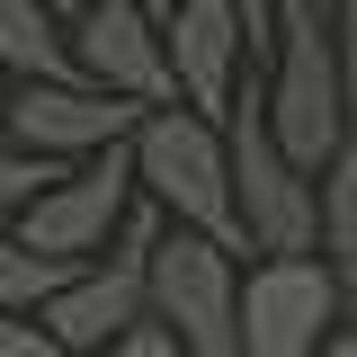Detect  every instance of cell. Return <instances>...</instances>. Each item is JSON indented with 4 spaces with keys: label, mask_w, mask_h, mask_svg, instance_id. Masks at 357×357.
Returning <instances> with one entry per match:
<instances>
[{
    "label": "cell",
    "mask_w": 357,
    "mask_h": 357,
    "mask_svg": "<svg viewBox=\"0 0 357 357\" xmlns=\"http://www.w3.org/2000/svg\"><path fill=\"white\" fill-rule=\"evenodd\" d=\"M126 152H134V188H143V197H152V206H161L170 223L206 232V241H223V250H241L223 116H197V107L161 98V107H143V116H134Z\"/></svg>",
    "instance_id": "cell-1"
},
{
    "label": "cell",
    "mask_w": 357,
    "mask_h": 357,
    "mask_svg": "<svg viewBox=\"0 0 357 357\" xmlns=\"http://www.w3.org/2000/svg\"><path fill=\"white\" fill-rule=\"evenodd\" d=\"M98 357H188V349H178V331H170V321L134 312V321H126V331H116V340H107Z\"/></svg>",
    "instance_id": "cell-16"
},
{
    "label": "cell",
    "mask_w": 357,
    "mask_h": 357,
    "mask_svg": "<svg viewBox=\"0 0 357 357\" xmlns=\"http://www.w3.org/2000/svg\"><path fill=\"white\" fill-rule=\"evenodd\" d=\"M134 312H143V250H116V241H107L98 259H81V268L36 304V321H45L72 357H98Z\"/></svg>",
    "instance_id": "cell-10"
},
{
    "label": "cell",
    "mask_w": 357,
    "mask_h": 357,
    "mask_svg": "<svg viewBox=\"0 0 357 357\" xmlns=\"http://www.w3.org/2000/svg\"><path fill=\"white\" fill-rule=\"evenodd\" d=\"M134 116H143V107L116 98V89H98V81H18L9 98H0L9 143L54 152V161H81V152H98V143L134 134Z\"/></svg>",
    "instance_id": "cell-8"
},
{
    "label": "cell",
    "mask_w": 357,
    "mask_h": 357,
    "mask_svg": "<svg viewBox=\"0 0 357 357\" xmlns=\"http://www.w3.org/2000/svg\"><path fill=\"white\" fill-rule=\"evenodd\" d=\"M0 72H18V81H81L72 9H54V0H0Z\"/></svg>",
    "instance_id": "cell-11"
},
{
    "label": "cell",
    "mask_w": 357,
    "mask_h": 357,
    "mask_svg": "<svg viewBox=\"0 0 357 357\" xmlns=\"http://www.w3.org/2000/svg\"><path fill=\"white\" fill-rule=\"evenodd\" d=\"M72 54H81V81L116 89V98H134V107L178 98L161 18H152V9H134V0H81V9H72Z\"/></svg>",
    "instance_id": "cell-7"
},
{
    "label": "cell",
    "mask_w": 357,
    "mask_h": 357,
    "mask_svg": "<svg viewBox=\"0 0 357 357\" xmlns=\"http://www.w3.org/2000/svg\"><path fill=\"white\" fill-rule=\"evenodd\" d=\"M126 197H134V152L116 134V143H98L81 161H63L9 223H18V241H36L54 259H98L107 232H116V215H126Z\"/></svg>",
    "instance_id": "cell-6"
},
{
    "label": "cell",
    "mask_w": 357,
    "mask_h": 357,
    "mask_svg": "<svg viewBox=\"0 0 357 357\" xmlns=\"http://www.w3.org/2000/svg\"><path fill=\"white\" fill-rule=\"evenodd\" d=\"M134 9H152V18H170V0H134Z\"/></svg>",
    "instance_id": "cell-19"
},
{
    "label": "cell",
    "mask_w": 357,
    "mask_h": 357,
    "mask_svg": "<svg viewBox=\"0 0 357 357\" xmlns=\"http://www.w3.org/2000/svg\"><path fill=\"white\" fill-rule=\"evenodd\" d=\"M268 9H277V45H268V72H259V116L304 170H321L349 134L331 18H321V0H268Z\"/></svg>",
    "instance_id": "cell-2"
},
{
    "label": "cell",
    "mask_w": 357,
    "mask_h": 357,
    "mask_svg": "<svg viewBox=\"0 0 357 357\" xmlns=\"http://www.w3.org/2000/svg\"><path fill=\"white\" fill-rule=\"evenodd\" d=\"M331 18V54H340V98H349V134H357V0H321Z\"/></svg>",
    "instance_id": "cell-15"
},
{
    "label": "cell",
    "mask_w": 357,
    "mask_h": 357,
    "mask_svg": "<svg viewBox=\"0 0 357 357\" xmlns=\"http://www.w3.org/2000/svg\"><path fill=\"white\" fill-rule=\"evenodd\" d=\"M143 312L170 321L188 357H241V250L161 223V241L143 250Z\"/></svg>",
    "instance_id": "cell-4"
},
{
    "label": "cell",
    "mask_w": 357,
    "mask_h": 357,
    "mask_svg": "<svg viewBox=\"0 0 357 357\" xmlns=\"http://www.w3.org/2000/svg\"><path fill=\"white\" fill-rule=\"evenodd\" d=\"M321 357H357V312H340V321H331V340H321Z\"/></svg>",
    "instance_id": "cell-18"
},
{
    "label": "cell",
    "mask_w": 357,
    "mask_h": 357,
    "mask_svg": "<svg viewBox=\"0 0 357 357\" xmlns=\"http://www.w3.org/2000/svg\"><path fill=\"white\" fill-rule=\"evenodd\" d=\"M0 357H72L36 312H0Z\"/></svg>",
    "instance_id": "cell-17"
},
{
    "label": "cell",
    "mask_w": 357,
    "mask_h": 357,
    "mask_svg": "<svg viewBox=\"0 0 357 357\" xmlns=\"http://www.w3.org/2000/svg\"><path fill=\"white\" fill-rule=\"evenodd\" d=\"M72 268H81V259H54V250H36V241L0 232V312H36Z\"/></svg>",
    "instance_id": "cell-13"
},
{
    "label": "cell",
    "mask_w": 357,
    "mask_h": 357,
    "mask_svg": "<svg viewBox=\"0 0 357 357\" xmlns=\"http://www.w3.org/2000/svg\"><path fill=\"white\" fill-rule=\"evenodd\" d=\"M0 134H9V126H0Z\"/></svg>",
    "instance_id": "cell-21"
},
{
    "label": "cell",
    "mask_w": 357,
    "mask_h": 357,
    "mask_svg": "<svg viewBox=\"0 0 357 357\" xmlns=\"http://www.w3.org/2000/svg\"><path fill=\"white\" fill-rule=\"evenodd\" d=\"M54 170H63L54 152H27V143H9V134H0V223L18 215V206H27V197H36Z\"/></svg>",
    "instance_id": "cell-14"
},
{
    "label": "cell",
    "mask_w": 357,
    "mask_h": 357,
    "mask_svg": "<svg viewBox=\"0 0 357 357\" xmlns=\"http://www.w3.org/2000/svg\"><path fill=\"white\" fill-rule=\"evenodd\" d=\"M340 312L321 250H259L241 268V357H321Z\"/></svg>",
    "instance_id": "cell-5"
},
{
    "label": "cell",
    "mask_w": 357,
    "mask_h": 357,
    "mask_svg": "<svg viewBox=\"0 0 357 357\" xmlns=\"http://www.w3.org/2000/svg\"><path fill=\"white\" fill-rule=\"evenodd\" d=\"M312 188H321V232H312V250L331 268L340 304L357 312V134H340V152L312 170Z\"/></svg>",
    "instance_id": "cell-12"
},
{
    "label": "cell",
    "mask_w": 357,
    "mask_h": 357,
    "mask_svg": "<svg viewBox=\"0 0 357 357\" xmlns=\"http://www.w3.org/2000/svg\"><path fill=\"white\" fill-rule=\"evenodd\" d=\"M223 152H232L241 250H312V232H321V188H312V170L268 134V116H259V72H241L232 107H223Z\"/></svg>",
    "instance_id": "cell-3"
},
{
    "label": "cell",
    "mask_w": 357,
    "mask_h": 357,
    "mask_svg": "<svg viewBox=\"0 0 357 357\" xmlns=\"http://www.w3.org/2000/svg\"><path fill=\"white\" fill-rule=\"evenodd\" d=\"M54 9H81V0H54Z\"/></svg>",
    "instance_id": "cell-20"
},
{
    "label": "cell",
    "mask_w": 357,
    "mask_h": 357,
    "mask_svg": "<svg viewBox=\"0 0 357 357\" xmlns=\"http://www.w3.org/2000/svg\"><path fill=\"white\" fill-rule=\"evenodd\" d=\"M161 45H170L178 107L223 116V107H232V89H241V72H250V27H241V9H232V0H170Z\"/></svg>",
    "instance_id": "cell-9"
}]
</instances>
